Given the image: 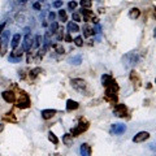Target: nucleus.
I'll use <instances>...</instances> for the list:
<instances>
[{"label":"nucleus","instance_id":"obj_19","mask_svg":"<svg viewBox=\"0 0 156 156\" xmlns=\"http://www.w3.org/2000/svg\"><path fill=\"white\" fill-rule=\"evenodd\" d=\"M42 68H34L33 70H30V73H29V77H30V79H35L39 74L42 73Z\"/></svg>","mask_w":156,"mask_h":156},{"label":"nucleus","instance_id":"obj_32","mask_svg":"<svg viewBox=\"0 0 156 156\" xmlns=\"http://www.w3.org/2000/svg\"><path fill=\"white\" fill-rule=\"evenodd\" d=\"M72 64H76V65H78L79 64V61H81V57H76V58H72Z\"/></svg>","mask_w":156,"mask_h":156},{"label":"nucleus","instance_id":"obj_9","mask_svg":"<svg viewBox=\"0 0 156 156\" xmlns=\"http://www.w3.org/2000/svg\"><path fill=\"white\" fill-rule=\"evenodd\" d=\"M130 81L134 83V87L135 88L141 87V78H139V76H138V73H136V72L133 70L132 73H130Z\"/></svg>","mask_w":156,"mask_h":156},{"label":"nucleus","instance_id":"obj_14","mask_svg":"<svg viewBox=\"0 0 156 156\" xmlns=\"http://www.w3.org/2000/svg\"><path fill=\"white\" fill-rule=\"evenodd\" d=\"M81 154L83 156H90L91 155V147L87 143L81 144Z\"/></svg>","mask_w":156,"mask_h":156},{"label":"nucleus","instance_id":"obj_13","mask_svg":"<svg viewBox=\"0 0 156 156\" xmlns=\"http://www.w3.org/2000/svg\"><path fill=\"white\" fill-rule=\"evenodd\" d=\"M82 31H83V37H85V38H90L91 35L95 33L93 27H90L88 25H85V26L82 27Z\"/></svg>","mask_w":156,"mask_h":156},{"label":"nucleus","instance_id":"obj_2","mask_svg":"<svg viewBox=\"0 0 156 156\" xmlns=\"http://www.w3.org/2000/svg\"><path fill=\"white\" fill-rule=\"evenodd\" d=\"M87 129H88V122L87 121H81L76 127H73V129L70 130V134L73 136H79L83 132H86Z\"/></svg>","mask_w":156,"mask_h":156},{"label":"nucleus","instance_id":"obj_10","mask_svg":"<svg viewBox=\"0 0 156 156\" xmlns=\"http://www.w3.org/2000/svg\"><path fill=\"white\" fill-rule=\"evenodd\" d=\"M22 54H24V49H18V48H13L12 54L9 56V60H20L22 57Z\"/></svg>","mask_w":156,"mask_h":156},{"label":"nucleus","instance_id":"obj_30","mask_svg":"<svg viewBox=\"0 0 156 156\" xmlns=\"http://www.w3.org/2000/svg\"><path fill=\"white\" fill-rule=\"evenodd\" d=\"M68 7H69V9H76V8H77V3L73 0V1H70V3H69V5H68Z\"/></svg>","mask_w":156,"mask_h":156},{"label":"nucleus","instance_id":"obj_28","mask_svg":"<svg viewBox=\"0 0 156 156\" xmlns=\"http://www.w3.org/2000/svg\"><path fill=\"white\" fill-rule=\"evenodd\" d=\"M57 29H58V24L54 21V22H52V25H51V33H52V34H54V33H56Z\"/></svg>","mask_w":156,"mask_h":156},{"label":"nucleus","instance_id":"obj_22","mask_svg":"<svg viewBox=\"0 0 156 156\" xmlns=\"http://www.w3.org/2000/svg\"><path fill=\"white\" fill-rule=\"evenodd\" d=\"M125 130H126V127L124 125H113L112 126V132H115V134H121Z\"/></svg>","mask_w":156,"mask_h":156},{"label":"nucleus","instance_id":"obj_6","mask_svg":"<svg viewBox=\"0 0 156 156\" xmlns=\"http://www.w3.org/2000/svg\"><path fill=\"white\" fill-rule=\"evenodd\" d=\"M105 100H108V102H112V103H116L117 102V91L112 90V88L107 87V90H105Z\"/></svg>","mask_w":156,"mask_h":156},{"label":"nucleus","instance_id":"obj_12","mask_svg":"<svg viewBox=\"0 0 156 156\" xmlns=\"http://www.w3.org/2000/svg\"><path fill=\"white\" fill-rule=\"evenodd\" d=\"M79 107V104L76 102V100H72V99H69L68 102H66V109L70 112V111H76L77 108Z\"/></svg>","mask_w":156,"mask_h":156},{"label":"nucleus","instance_id":"obj_7","mask_svg":"<svg viewBox=\"0 0 156 156\" xmlns=\"http://www.w3.org/2000/svg\"><path fill=\"white\" fill-rule=\"evenodd\" d=\"M1 98L5 100L7 103H15L16 102V95H15V93H13L12 90H7V91H4V93L1 94Z\"/></svg>","mask_w":156,"mask_h":156},{"label":"nucleus","instance_id":"obj_24","mask_svg":"<svg viewBox=\"0 0 156 156\" xmlns=\"http://www.w3.org/2000/svg\"><path fill=\"white\" fill-rule=\"evenodd\" d=\"M58 17H60V20L63 22H66L68 21V16H66V12L64 9H60L58 10Z\"/></svg>","mask_w":156,"mask_h":156},{"label":"nucleus","instance_id":"obj_29","mask_svg":"<svg viewBox=\"0 0 156 156\" xmlns=\"http://www.w3.org/2000/svg\"><path fill=\"white\" fill-rule=\"evenodd\" d=\"M72 18H73V21H74V22H79V21H81V16L78 15V13H73Z\"/></svg>","mask_w":156,"mask_h":156},{"label":"nucleus","instance_id":"obj_23","mask_svg":"<svg viewBox=\"0 0 156 156\" xmlns=\"http://www.w3.org/2000/svg\"><path fill=\"white\" fill-rule=\"evenodd\" d=\"M79 4L82 8H90L93 5V0H81Z\"/></svg>","mask_w":156,"mask_h":156},{"label":"nucleus","instance_id":"obj_16","mask_svg":"<svg viewBox=\"0 0 156 156\" xmlns=\"http://www.w3.org/2000/svg\"><path fill=\"white\" fill-rule=\"evenodd\" d=\"M20 42H21V34H15L12 38V40H10V46H12V48H17Z\"/></svg>","mask_w":156,"mask_h":156},{"label":"nucleus","instance_id":"obj_35","mask_svg":"<svg viewBox=\"0 0 156 156\" xmlns=\"http://www.w3.org/2000/svg\"><path fill=\"white\" fill-rule=\"evenodd\" d=\"M20 77H21L22 79H24V78L26 77V74H25V72H20Z\"/></svg>","mask_w":156,"mask_h":156},{"label":"nucleus","instance_id":"obj_33","mask_svg":"<svg viewBox=\"0 0 156 156\" xmlns=\"http://www.w3.org/2000/svg\"><path fill=\"white\" fill-rule=\"evenodd\" d=\"M61 5H63V1H61V0H58V1H55L54 3V7L55 8H60Z\"/></svg>","mask_w":156,"mask_h":156},{"label":"nucleus","instance_id":"obj_18","mask_svg":"<svg viewBox=\"0 0 156 156\" xmlns=\"http://www.w3.org/2000/svg\"><path fill=\"white\" fill-rule=\"evenodd\" d=\"M63 143L65 144V146H72V144H73V135L65 134L63 136Z\"/></svg>","mask_w":156,"mask_h":156},{"label":"nucleus","instance_id":"obj_5","mask_svg":"<svg viewBox=\"0 0 156 156\" xmlns=\"http://www.w3.org/2000/svg\"><path fill=\"white\" fill-rule=\"evenodd\" d=\"M33 38H31V35L29 34V33H26V37H25L24 39V44H22V49H24L25 52H27V51H30L31 49V47H33Z\"/></svg>","mask_w":156,"mask_h":156},{"label":"nucleus","instance_id":"obj_4","mask_svg":"<svg viewBox=\"0 0 156 156\" xmlns=\"http://www.w3.org/2000/svg\"><path fill=\"white\" fill-rule=\"evenodd\" d=\"M113 113H115V116L117 117H125L127 113V108L125 104H117L115 107V109H113Z\"/></svg>","mask_w":156,"mask_h":156},{"label":"nucleus","instance_id":"obj_17","mask_svg":"<svg viewBox=\"0 0 156 156\" xmlns=\"http://www.w3.org/2000/svg\"><path fill=\"white\" fill-rule=\"evenodd\" d=\"M139 16H141V10H139V8H132V9L129 10V17L132 20L138 18Z\"/></svg>","mask_w":156,"mask_h":156},{"label":"nucleus","instance_id":"obj_34","mask_svg":"<svg viewBox=\"0 0 156 156\" xmlns=\"http://www.w3.org/2000/svg\"><path fill=\"white\" fill-rule=\"evenodd\" d=\"M55 17H56V15H55L54 12H51V13H49V15H48V18L51 20V21H54V20H55Z\"/></svg>","mask_w":156,"mask_h":156},{"label":"nucleus","instance_id":"obj_20","mask_svg":"<svg viewBox=\"0 0 156 156\" xmlns=\"http://www.w3.org/2000/svg\"><path fill=\"white\" fill-rule=\"evenodd\" d=\"M3 120H5V121H9V122H16V121H17V118H16V116H15V113H13V112L5 113V115L3 116Z\"/></svg>","mask_w":156,"mask_h":156},{"label":"nucleus","instance_id":"obj_1","mask_svg":"<svg viewBox=\"0 0 156 156\" xmlns=\"http://www.w3.org/2000/svg\"><path fill=\"white\" fill-rule=\"evenodd\" d=\"M16 103H17L16 105H17L18 108H21V109L29 108L30 107V98L25 91H20V96H18V99L16 100Z\"/></svg>","mask_w":156,"mask_h":156},{"label":"nucleus","instance_id":"obj_21","mask_svg":"<svg viewBox=\"0 0 156 156\" xmlns=\"http://www.w3.org/2000/svg\"><path fill=\"white\" fill-rule=\"evenodd\" d=\"M68 31L69 33H77V31H79V26L77 25V22H69V24H68Z\"/></svg>","mask_w":156,"mask_h":156},{"label":"nucleus","instance_id":"obj_3","mask_svg":"<svg viewBox=\"0 0 156 156\" xmlns=\"http://www.w3.org/2000/svg\"><path fill=\"white\" fill-rule=\"evenodd\" d=\"M72 86H73V88H76L78 91H83L86 88V81L85 79H81V78H74V79H72Z\"/></svg>","mask_w":156,"mask_h":156},{"label":"nucleus","instance_id":"obj_31","mask_svg":"<svg viewBox=\"0 0 156 156\" xmlns=\"http://www.w3.org/2000/svg\"><path fill=\"white\" fill-rule=\"evenodd\" d=\"M64 39H65V42H68V43H72V42H73V39H72V35L70 34H66L65 37H64Z\"/></svg>","mask_w":156,"mask_h":156},{"label":"nucleus","instance_id":"obj_25","mask_svg":"<svg viewBox=\"0 0 156 156\" xmlns=\"http://www.w3.org/2000/svg\"><path fill=\"white\" fill-rule=\"evenodd\" d=\"M48 139H49V142H52L54 144H57V143H58V138H57V136L55 135L52 132L48 133Z\"/></svg>","mask_w":156,"mask_h":156},{"label":"nucleus","instance_id":"obj_37","mask_svg":"<svg viewBox=\"0 0 156 156\" xmlns=\"http://www.w3.org/2000/svg\"><path fill=\"white\" fill-rule=\"evenodd\" d=\"M1 130H3V125H0V132H1Z\"/></svg>","mask_w":156,"mask_h":156},{"label":"nucleus","instance_id":"obj_11","mask_svg":"<svg viewBox=\"0 0 156 156\" xmlns=\"http://www.w3.org/2000/svg\"><path fill=\"white\" fill-rule=\"evenodd\" d=\"M56 115V109H43L42 111V118L49 120Z\"/></svg>","mask_w":156,"mask_h":156},{"label":"nucleus","instance_id":"obj_27","mask_svg":"<svg viewBox=\"0 0 156 156\" xmlns=\"http://www.w3.org/2000/svg\"><path fill=\"white\" fill-rule=\"evenodd\" d=\"M74 44H76L77 47H82L83 46V40H82V37H77L76 39H74Z\"/></svg>","mask_w":156,"mask_h":156},{"label":"nucleus","instance_id":"obj_15","mask_svg":"<svg viewBox=\"0 0 156 156\" xmlns=\"http://www.w3.org/2000/svg\"><path fill=\"white\" fill-rule=\"evenodd\" d=\"M112 81H113V78H112V76H109V74H103L102 76V83L105 87H108V86L112 83Z\"/></svg>","mask_w":156,"mask_h":156},{"label":"nucleus","instance_id":"obj_26","mask_svg":"<svg viewBox=\"0 0 156 156\" xmlns=\"http://www.w3.org/2000/svg\"><path fill=\"white\" fill-rule=\"evenodd\" d=\"M52 47H54V48L56 49V52H57V54H60V55H63L64 52H65V49H64V47L61 46V44H58V43L54 44V46H52Z\"/></svg>","mask_w":156,"mask_h":156},{"label":"nucleus","instance_id":"obj_8","mask_svg":"<svg viewBox=\"0 0 156 156\" xmlns=\"http://www.w3.org/2000/svg\"><path fill=\"white\" fill-rule=\"evenodd\" d=\"M150 138V133L148 132H139L134 138H133V142L135 143H141V142H144Z\"/></svg>","mask_w":156,"mask_h":156},{"label":"nucleus","instance_id":"obj_36","mask_svg":"<svg viewBox=\"0 0 156 156\" xmlns=\"http://www.w3.org/2000/svg\"><path fill=\"white\" fill-rule=\"evenodd\" d=\"M34 8H35V9H40V4H39V3H35Z\"/></svg>","mask_w":156,"mask_h":156}]
</instances>
